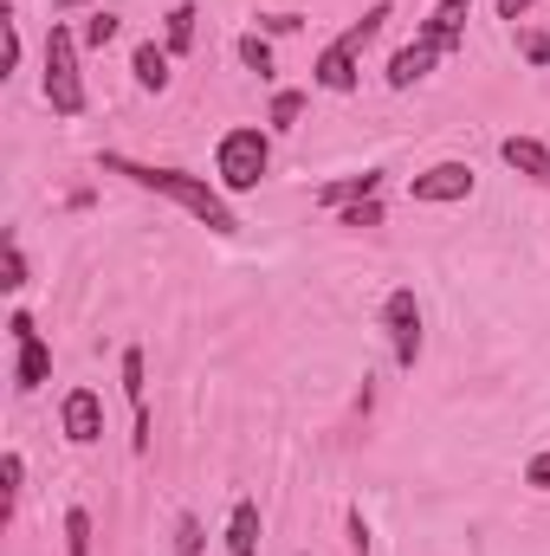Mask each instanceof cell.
<instances>
[{"instance_id":"1","label":"cell","mask_w":550,"mask_h":556,"mask_svg":"<svg viewBox=\"0 0 550 556\" xmlns=\"http://www.w3.org/2000/svg\"><path fill=\"white\" fill-rule=\"evenodd\" d=\"M98 175H124V181H137L142 194H162V201H175L182 214H195L208 233H221V240H234L240 233V214H234V201L221 194V181H208V175H188V168H168V162H137V155H117V149H104L98 155Z\"/></svg>"},{"instance_id":"2","label":"cell","mask_w":550,"mask_h":556,"mask_svg":"<svg viewBox=\"0 0 550 556\" xmlns=\"http://www.w3.org/2000/svg\"><path fill=\"white\" fill-rule=\"evenodd\" d=\"M78 59H85V46H78V26L52 20V26H46V65H39V91H46L52 117H85V104H91Z\"/></svg>"},{"instance_id":"3","label":"cell","mask_w":550,"mask_h":556,"mask_svg":"<svg viewBox=\"0 0 550 556\" xmlns=\"http://www.w3.org/2000/svg\"><path fill=\"white\" fill-rule=\"evenodd\" d=\"M266 175H273V130H260V124H234L227 137L214 142V181H221L227 201L253 194Z\"/></svg>"},{"instance_id":"4","label":"cell","mask_w":550,"mask_h":556,"mask_svg":"<svg viewBox=\"0 0 550 556\" xmlns=\"http://www.w3.org/2000/svg\"><path fill=\"white\" fill-rule=\"evenodd\" d=\"M7 337H13V389L20 395H39L52 382V350H46L33 311H7Z\"/></svg>"},{"instance_id":"5","label":"cell","mask_w":550,"mask_h":556,"mask_svg":"<svg viewBox=\"0 0 550 556\" xmlns=\"http://www.w3.org/2000/svg\"><path fill=\"white\" fill-rule=\"evenodd\" d=\"M473 188H479V175H473V162H460V155L427 162L421 175H409L414 207H453V201H473Z\"/></svg>"},{"instance_id":"6","label":"cell","mask_w":550,"mask_h":556,"mask_svg":"<svg viewBox=\"0 0 550 556\" xmlns=\"http://www.w3.org/2000/svg\"><path fill=\"white\" fill-rule=\"evenodd\" d=\"M383 337H389V356H396V369H414L421 363V298H414V285H396L389 298H383Z\"/></svg>"},{"instance_id":"7","label":"cell","mask_w":550,"mask_h":556,"mask_svg":"<svg viewBox=\"0 0 550 556\" xmlns=\"http://www.w3.org/2000/svg\"><path fill=\"white\" fill-rule=\"evenodd\" d=\"M311 85H317V91H330V98H350V91L363 85V46H357L350 33H337V39L317 52V65H311Z\"/></svg>"},{"instance_id":"8","label":"cell","mask_w":550,"mask_h":556,"mask_svg":"<svg viewBox=\"0 0 550 556\" xmlns=\"http://www.w3.org/2000/svg\"><path fill=\"white\" fill-rule=\"evenodd\" d=\"M117 376H124V402H130V453L149 459V363L137 343L117 356Z\"/></svg>"},{"instance_id":"9","label":"cell","mask_w":550,"mask_h":556,"mask_svg":"<svg viewBox=\"0 0 550 556\" xmlns=\"http://www.w3.org/2000/svg\"><path fill=\"white\" fill-rule=\"evenodd\" d=\"M59 433H65L72 446H98V440H104V402H98V389H65V402H59Z\"/></svg>"},{"instance_id":"10","label":"cell","mask_w":550,"mask_h":556,"mask_svg":"<svg viewBox=\"0 0 550 556\" xmlns=\"http://www.w3.org/2000/svg\"><path fill=\"white\" fill-rule=\"evenodd\" d=\"M440 59H447V52H440L434 39H421V33H414L409 46H396V52H389V72H383V78H389V91H414Z\"/></svg>"},{"instance_id":"11","label":"cell","mask_w":550,"mask_h":556,"mask_svg":"<svg viewBox=\"0 0 550 556\" xmlns=\"http://www.w3.org/2000/svg\"><path fill=\"white\" fill-rule=\"evenodd\" d=\"M466 13H473V0H434V13H427L414 33L434 39L440 52H460V46H466Z\"/></svg>"},{"instance_id":"12","label":"cell","mask_w":550,"mask_h":556,"mask_svg":"<svg viewBox=\"0 0 550 556\" xmlns=\"http://www.w3.org/2000/svg\"><path fill=\"white\" fill-rule=\"evenodd\" d=\"M499 162H505L512 175H525V181L550 188V142L545 137H505L499 142Z\"/></svg>"},{"instance_id":"13","label":"cell","mask_w":550,"mask_h":556,"mask_svg":"<svg viewBox=\"0 0 550 556\" xmlns=\"http://www.w3.org/2000/svg\"><path fill=\"white\" fill-rule=\"evenodd\" d=\"M370 194H383V168H363V175L324 181V188H317V207H324V214H343V207H357V201H370Z\"/></svg>"},{"instance_id":"14","label":"cell","mask_w":550,"mask_h":556,"mask_svg":"<svg viewBox=\"0 0 550 556\" xmlns=\"http://www.w3.org/2000/svg\"><path fill=\"white\" fill-rule=\"evenodd\" d=\"M168 65H175V52H168V46H155V39H142L137 52H130V78H137V91L162 98V91H168V78H175Z\"/></svg>"},{"instance_id":"15","label":"cell","mask_w":550,"mask_h":556,"mask_svg":"<svg viewBox=\"0 0 550 556\" xmlns=\"http://www.w3.org/2000/svg\"><path fill=\"white\" fill-rule=\"evenodd\" d=\"M260 505L253 498H234V511H227V556H260Z\"/></svg>"},{"instance_id":"16","label":"cell","mask_w":550,"mask_h":556,"mask_svg":"<svg viewBox=\"0 0 550 556\" xmlns=\"http://www.w3.org/2000/svg\"><path fill=\"white\" fill-rule=\"evenodd\" d=\"M195 20H201V13H195V0H175V7L162 13V46H168L175 59H188V52H195Z\"/></svg>"},{"instance_id":"17","label":"cell","mask_w":550,"mask_h":556,"mask_svg":"<svg viewBox=\"0 0 550 556\" xmlns=\"http://www.w3.org/2000/svg\"><path fill=\"white\" fill-rule=\"evenodd\" d=\"M111 39H117V13H111V7H91V13L78 20V46H85V52H104Z\"/></svg>"},{"instance_id":"18","label":"cell","mask_w":550,"mask_h":556,"mask_svg":"<svg viewBox=\"0 0 550 556\" xmlns=\"http://www.w3.org/2000/svg\"><path fill=\"white\" fill-rule=\"evenodd\" d=\"M20 492H26V459L7 446V453H0V511H7V518H13V505H20Z\"/></svg>"},{"instance_id":"19","label":"cell","mask_w":550,"mask_h":556,"mask_svg":"<svg viewBox=\"0 0 550 556\" xmlns=\"http://www.w3.org/2000/svg\"><path fill=\"white\" fill-rule=\"evenodd\" d=\"M304 91H273V111H266V130L273 137H285V130H298V117H304Z\"/></svg>"},{"instance_id":"20","label":"cell","mask_w":550,"mask_h":556,"mask_svg":"<svg viewBox=\"0 0 550 556\" xmlns=\"http://www.w3.org/2000/svg\"><path fill=\"white\" fill-rule=\"evenodd\" d=\"M234 52H240V65H247V72L273 78V39H266L260 26H253V33H240V46H234Z\"/></svg>"},{"instance_id":"21","label":"cell","mask_w":550,"mask_h":556,"mask_svg":"<svg viewBox=\"0 0 550 556\" xmlns=\"http://www.w3.org/2000/svg\"><path fill=\"white\" fill-rule=\"evenodd\" d=\"M26 247H20V233H7V240H0V285H7V291H20V285H26Z\"/></svg>"},{"instance_id":"22","label":"cell","mask_w":550,"mask_h":556,"mask_svg":"<svg viewBox=\"0 0 550 556\" xmlns=\"http://www.w3.org/2000/svg\"><path fill=\"white\" fill-rule=\"evenodd\" d=\"M65 556H91V511L85 505L65 511Z\"/></svg>"},{"instance_id":"23","label":"cell","mask_w":550,"mask_h":556,"mask_svg":"<svg viewBox=\"0 0 550 556\" xmlns=\"http://www.w3.org/2000/svg\"><path fill=\"white\" fill-rule=\"evenodd\" d=\"M201 551H208V531H201L195 511H182L175 518V556H201Z\"/></svg>"},{"instance_id":"24","label":"cell","mask_w":550,"mask_h":556,"mask_svg":"<svg viewBox=\"0 0 550 556\" xmlns=\"http://www.w3.org/2000/svg\"><path fill=\"white\" fill-rule=\"evenodd\" d=\"M337 227H350V233H363V227H383V194H370V201L343 207V214H337Z\"/></svg>"},{"instance_id":"25","label":"cell","mask_w":550,"mask_h":556,"mask_svg":"<svg viewBox=\"0 0 550 556\" xmlns=\"http://www.w3.org/2000/svg\"><path fill=\"white\" fill-rule=\"evenodd\" d=\"M525 485H532V492H550V446H538V453L525 459Z\"/></svg>"},{"instance_id":"26","label":"cell","mask_w":550,"mask_h":556,"mask_svg":"<svg viewBox=\"0 0 550 556\" xmlns=\"http://www.w3.org/2000/svg\"><path fill=\"white\" fill-rule=\"evenodd\" d=\"M298 26H304L298 13H260V33H266V39H285V33H298Z\"/></svg>"},{"instance_id":"27","label":"cell","mask_w":550,"mask_h":556,"mask_svg":"<svg viewBox=\"0 0 550 556\" xmlns=\"http://www.w3.org/2000/svg\"><path fill=\"white\" fill-rule=\"evenodd\" d=\"M343 525H350V551H357V556H370V525H363V511H357V505L343 511Z\"/></svg>"},{"instance_id":"28","label":"cell","mask_w":550,"mask_h":556,"mask_svg":"<svg viewBox=\"0 0 550 556\" xmlns=\"http://www.w3.org/2000/svg\"><path fill=\"white\" fill-rule=\"evenodd\" d=\"M525 65H532V72L550 65V33H532V39H525Z\"/></svg>"},{"instance_id":"29","label":"cell","mask_w":550,"mask_h":556,"mask_svg":"<svg viewBox=\"0 0 550 556\" xmlns=\"http://www.w3.org/2000/svg\"><path fill=\"white\" fill-rule=\"evenodd\" d=\"M20 52H26V46H20V26L7 20V72H20Z\"/></svg>"},{"instance_id":"30","label":"cell","mask_w":550,"mask_h":556,"mask_svg":"<svg viewBox=\"0 0 550 556\" xmlns=\"http://www.w3.org/2000/svg\"><path fill=\"white\" fill-rule=\"evenodd\" d=\"M532 7H538V0H499V20H525Z\"/></svg>"},{"instance_id":"31","label":"cell","mask_w":550,"mask_h":556,"mask_svg":"<svg viewBox=\"0 0 550 556\" xmlns=\"http://www.w3.org/2000/svg\"><path fill=\"white\" fill-rule=\"evenodd\" d=\"M65 7H111V0H65Z\"/></svg>"},{"instance_id":"32","label":"cell","mask_w":550,"mask_h":556,"mask_svg":"<svg viewBox=\"0 0 550 556\" xmlns=\"http://www.w3.org/2000/svg\"><path fill=\"white\" fill-rule=\"evenodd\" d=\"M298 556H311V551H298Z\"/></svg>"}]
</instances>
